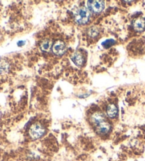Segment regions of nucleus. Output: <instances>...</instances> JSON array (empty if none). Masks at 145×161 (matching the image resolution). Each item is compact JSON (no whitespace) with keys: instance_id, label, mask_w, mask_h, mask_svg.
I'll return each instance as SVG.
<instances>
[{"instance_id":"9d476101","label":"nucleus","mask_w":145,"mask_h":161,"mask_svg":"<svg viewBox=\"0 0 145 161\" xmlns=\"http://www.w3.org/2000/svg\"><path fill=\"white\" fill-rule=\"evenodd\" d=\"M51 46H52V42L51 41H49V40L44 41L40 44L41 50L46 52L49 51V50L51 48Z\"/></svg>"},{"instance_id":"f8f14e48","label":"nucleus","mask_w":145,"mask_h":161,"mask_svg":"<svg viewBox=\"0 0 145 161\" xmlns=\"http://www.w3.org/2000/svg\"><path fill=\"white\" fill-rule=\"evenodd\" d=\"M114 43H115V41L114 40L108 39V40H106L105 41H104V42L102 43V45L105 48H110V47L112 46L114 44Z\"/></svg>"},{"instance_id":"9b49d317","label":"nucleus","mask_w":145,"mask_h":161,"mask_svg":"<svg viewBox=\"0 0 145 161\" xmlns=\"http://www.w3.org/2000/svg\"><path fill=\"white\" fill-rule=\"evenodd\" d=\"M88 34L89 36H91V38H96L99 34V30L97 27L93 26L91 29H89Z\"/></svg>"},{"instance_id":"423d86ee","label":"nucleus","mask_w":145,"mask_h":161,"mask_svg":"<svg viewBox=\"0 0 145 161\" xmlns=\"http://www.w3.org/2000/svg\"><path fill=\"white\" fill-rule=\"evenodd\" d=\"M132 26H133L134 29L137 31L138 32L143 31L145 29V20L141 18L137 19L133 21Z\"/></svg>"},{"instance_id":"f257e3e1","label":"nucleus","mask_w":145,"mask_h":161,"mask_svg":"<svg viewBox=\"0 0 145 161\" xmlns=\"http://www.w3.org/2000/svg\"><path fill=\"white\" fill-rule=\"evenodd\" d=\"M90 19V12L86 7L80 8L75 16V21L79 24H85Z\"/></svg>"},{"instance_id":"6e6552de","label":"nucleus","mask_w":145,"mask_h":161,"mask_svg":"<svg viewBox=\"0 0 145 161\" xmlns=\"http://www.w3.org/2000/svg\"><path fill=\"white\" fill-rule=\"evenodd\" d=\"M107 114L110 118H115L118 114V109L115 104H109L107 107Z\"/></svg>"},{"instance_id":"7ed1b4c3","label":"nucleus","mask_w":145,"mask_h":161,"mask_svg":"<svg viewBox=\"0 0 145 161\" xmlns=\"http://www.w3.org/2000/svg\"><path fill=\"white\" fill-rule=\"evenodd\" d=\"M88 7L92 12L98 14L101 12L105 7V3L104 1H88Z\"/></svg>"},{"instance_id":"1a4fd4ad","label":"nucleus","mask_w":145,"mask_h":161,"mask_svg":"<svg viewBox=\"0 0 145 161\" xmlns=\"http://www.w3.org/2000/svg\"><path fill=\"white\" fill-rule=\"evenodd\" d=\"M105 118L104 115L102 113H100V112L94 113L91 116V121H92V122H93L94 125H96L98 123H99L100 121L105 120Z\"/></svg>"},{"instance_id":"20e7f679","label":"nucleus","mask_w":145,"mask_h":161,"mask_svg":"<svg viewBox=\"0 0 145 161\" xmlns=\"http://www.w3.org/2000/svg\"><path fill=\"white\" fill-rule=\"evenodd\" d=\"M67 47L65 43L62 41H57L55 42L52 48V51L55 55L60 56L65 53Z\"/></svg>"},{"instance_id":"f03ea898","label":"nucleus","mask_w":145,"mask_h":161,"mask_svg":"<svg viewBox=\"0 0 145 161\" xmlns=\"http://www.w3.org/2000/svg\"><path fill=\"white\" fill-rule=\"evenodd\" d=\"M45 128L40 124H35L30 128L29 134L33 139H38L45 134Z\"/></svg>"},{"instance_id":"39448f33","label":"nucleus","mask_w":145,"mask_h":161,"mask_svg":"<svg viewBox=\"0 0 145 161\" xmlns=\"http://www.w3.org/2000/svg\"><path fill=\"white\" fill-rule=\"evenodd\" d=\"M95 126H96L97 132L101 134H107L110 129V125L105 119L104 121L99 122V123L96 124Z\"/></svg>"},{"instance_id":"0eeeda50","label":"nucleus","mask_w":145,"mask_h":161,"mask_svg":"<svg viewBox=\"0 0 145 161\" xmlns=\"http://www.w3.org/2000/svg\"><path fill=\"white\" fill-rule=\"evenodd\" d=\"M72 60L73 61L75 65L77 66H82L84 64V58L83 55L80 53L79 52L74 53L72 56Z\"/></svg>"}]
</instances>
